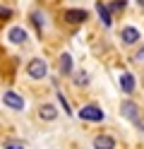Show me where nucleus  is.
I'll return each instance as SVG.
<instances>
[{"instance_id":"1","label":"nucleus","mask_w":144,"mask_h":149,"mask_svg":"<svg viewBox=\"0 0 144 149\" xmlns=\"http://www.w3.org/2000/svg\"><path fill=\"white\" fill-rule=\"evenodd\" d=\"M26 72H29V77L41 79V77H46V74H48V65H46V60H41V58H34L31 63H29Z\"/></svg>"},{"instance_id":"2","label":"nucleus","mask_w":144,"mask_h":149,"mask_svg":"<svg viewBox=\"0 0 144 149\" xmlns=\"http://www.w3.org/2000/svg\"><path fill=\"white\" fill-rule=\"evenodd\" d=\"M79 118L82 120H94V123H101V120H103V111L99 108V106H84L82 111H79Z\"/></svg>"},{"instance_id":"3","label":"nucleus","mask_w":144,"mask_h":149,"mask_svg":"<svg viewBox=\"0 0 144 149\" xmlns=\"http://www.w3.org/2000/svg\"><path fill=\"white\" fill-rule=\"evenodd\" d=\"M120 111H122V116L125 118H130L134 125H142V118H139V111H137V106L132 104V101H125V104L120 106Z\"/></svg>"},{"instance_id":"4","label":"nucleus","mask_w":144,"mask_h":149,"mask_svg":"<svg viewBox=\"0 0 144 149\" xmlns=\"http://www.w3.org/2000/svg\"><path fill=\"white\" fill-rule=\"evenodd\" d=\"M3 101H5V106L15 108V111H22V108H24V99L19 96V94H15V91H5Z\"/></svg>"},{"instance_id":"5","label":"nucleus","mask_w":144,"mask_h":149,"mask_svg":"<svg viewBox=\"0 0 144 149\" xmlns=\"http://www.w3.org/2000/svg\"><path fill=\"white\" fill-rule=\"evenodd\" d=\"M86 10H67L65 12V22H70V24H79V22H84L86 19Z\"/></svg>"},{"instance_id":"6","label":"nucleus","mask_w":144,"mask_h":149,"mask_svg":"<svg viewBox=\"0 0 144 149\" xmlns=\"http://www.w3.org/2000/svg\"><path fill=\"white\" fill-rule=\"evenodd\" d=\"M94 149H115V139L111 135H99L94 139Z\"/></svg>"},{"instance_id":"7","label":"nucleus","mask_w":144,"mask_h":149,"mask_svg":"<svg viewBox=\"0 0 144 149\" xmlns=\"http://www.w3.org/2000/svg\"><path fill=\"white\" fill-rule=\"evenodd\" d=\"M7 39L12 43H24L26 41V31L22 29V26H12V29L7 31Z\"/></svg>"},{"instance_id":"8","label":"nucleus","mask_w":144,"mask_h":149,"mask_svg":"<svg viewBox=\"0 0 144 149\" xmlns=\"http://www.w3.org/2000/svg\"><path fill=\"white\" fill-rule=\"evenodd\" d=\"M120 89L125 91V94H132L134 91V77L132 74H127V72L120 74Z\"/></svg>"},{"instance_id":"9","label":"nucleus","mask_w":144,"mask_h":149,"mask_svg":"<svg viewBox=\"0 0 144 149\" xmlns=\"http://www.w3.org/2000/svg\"><path fill=\"white\" fill-rule=\"evenodd\" d=\"M139 39V29H134V26H125L122 29V41L125 43H134Z\"/></svg>"},{"instance_id":"10","label":"nucleus","mask_w":144,"mask_h":149,"mask_svg":"<svg viewBox=\"0 0 144 149\" xmlns=\"http://www.w3.org/2000/svg\"><path fill=\"white\" fill-rule=\"evenodd\" d=\"M60 72L63 74H70L72 72V58H70V53H63L60 55Z\"/></svg>"},{"instance_id":"11","label":"nucleus","mask_w":144,"mask_h":149,"mask_svg":"<svg viewBox=\"0 0 144 149\" xmlns=\"http://www.w3.org/2000/svg\"><path fill=\"white\" fill-rule=\"evenodd\" d=\"M96 10H99V17H101V22L106 24V26H111L113 24V19H111V12H108V7H106V5H96Z\"/></svg>"},{"instance_id":"12","label":"nucleus","mask_w":144,"mask_h":149,"mask_svg":"<svg viewBox=\"0 0 144 149\" xmlns=\"http://www.w3.org/2000/svg\"><path fill=\"white\" fill-rule=\"evenodd\" d=\"M38 116H41L43 120H55V116H58V111L53 108V106H41V111H38Z\"/></svg>"},{"instance_id":"13","label":"nucleus","mask_w":144,"mask_h":149,"mask_svg":"<svg viewBox=\"0 0 144 149\" xmlns=\"http://www.w3.org/2000/svg\"><path fill=\"white\" fill-rule=\"evenodd\" d=\"M122 7H125V0H115V3H113V5L108 7V10H113V12H120Z\"/></svg>"},{"instance_id":"14","label":"nucleus","mask_w":144,"mask_h":149,"mask_svg":"<svg viewBox=\"0 0 144 149\" xmlns=\"http://www.w3.org/2000/svg\"><path fill=\"white\" fill-rule=\"evenodd\" d=\"M12 17V10L10 7H0V19H10Z\"/></svg>"},{"instance_id":"15","label":"nucleus","mask_w":144,"mask_h":149,"mask_svg":"<svg viewBox=\"0 0 144 149\" xmlns=\"http://www.w3.org/2000/svg\"><path fill=\"white\" fill-rule=\"evenodd\" d=\"M5 149H24V144H19V142H10V144H5Z\"/></svg>"},{"instance_id":"16","label":"nucleus","mask_w":144,"mask_h":149,"mask_svg":"<svg viewBox=\"0 0 144 149\" xmlns=\"http://www.w3.org/2000/svg\"><path fill=\"white\" fill-rule=\"evenodd\" d=\"M137 3H139V7H144V0H137Z\"/></svg>"}]
</instances>
